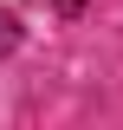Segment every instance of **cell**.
Instances as JSON below:
<instances>
[{"label":"cell","instance_id":"6da1fadb","mask_svg":"<svg viewBox=\"0 0 123 130\" xmlns=\"http://www.w3.org/2000/svg\"><path fill=\"white\" fill-rule=\"evenodd\" d=\"M58 13H84V0H58Z\"/></svg>","mask_w":123,"mask_h":130}]
</instances>
